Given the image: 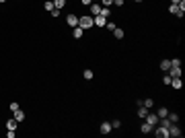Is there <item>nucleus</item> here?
I'll list each match as a JSON object with an SVG mask.
<instances>
[{"label": "nucleus", "instance_id": "f257e3e1", "mask_svg": "<svg viewBox=\"0 0 185 138\" xmlns=\"http://www.w3.org/2000/svg\"><path fill=\"white\" fill-rule=\"evenodd\" d=\"M78 25H80L82 29H92V27H95L91 14H82V17H78Z\"/></svg>", "mask_w": 185, "mask_h": 138}, {"label": "nucleus", "instance_id": "f03ea898", "mask_svg": "<svg viewBox=\"0 0 185 138\" xmlns=\"http://www.w3.org/2000/svg\"><path fill=\"white\" fill-rule=\"evenodd\" d=\"M152 132H154V136H158V138H169V130L162 126H154Z\"/></svg>", "mask_w": 185, "mask_h": 138}, {"label": "nucleus", "instance_id": "7ed1b4c3", "mask_svg": "<svg viewBox=\"0 0 185 138\" xmlns=\"http://www.w3.org/2000/svg\"><path fill=\"white\" fill-rule=\"evenodd\" d=\"M101 8H103V6H101V2H92L91 6H89V11H91V17H97V14L101 12Z\"/></svg>", "mask_w": 185, "mask_h": 138}, {"label": "nucleus", "instance_id": "20e7f679", "mask_svg": "<svg viewBox=\"0 0 185 138\" xmlns=\"http://www.w3.org/2000/svg\"><path fill=\"white\" fill-rule=\"evenodd\" d=\"M92 23H95V27H105L107 19H105V17H101V14H97V17H92Z\"/></svg>", "mask_w": 185, "mask_h": 138}, {"label": "nucleus", "instance_id": "39448f33", "mask_svg": "<svg viewBox=\"0 0 185 138\" xmlns=\"http://www.w3.org/2000/svg\"><path fill=\"white\" fill-rule=\"evenodd\" d=\"M169 136H181V128L177 124H171L169 126Z\"/></svg>", "mask_w": 185, "mask_h": 138}, {"label": "nucleus", "instance_id": "423d86ee", "mask_svg": "<svg viewBox=\"0 0 185 138\" xmlns=\"http://www.w3.org/2000/svg\"><path fill=\"white\" fill-rule=\"evenodd\" d=\"M144 120H146L148 124H152V126H156V124H158V115H156V114H146Z\"/></svg>", "mask_w": 185, "mask_h": 138}, {"label": "nucleus", "instance_id": "0eeeda50", "mask_svg": "<svg viewBox=\"0 0 185 138\" xmlns=\"http://www.w3.org/2000/svg\"><path fill=\"white\" fill-rule=\"evenodd\" d=\"M99 130H101V134H109V132L113 130V126H111V122H103Z\"/></svg>", "mask_w": 185, "mask_h": 138}, {"label": "nucleus", "instance_id": "6e6552de", "mask_svg": "<svg viewBox=\"0 0 185 138\" xmlns=\"http://www.w3.org/2000/svg\"><path fill=\"white\" fill-rule=\"evenodd\" d=\"M66 23H68L70 27H76V25H78V17H76V14H68V17H66Z\"/></svg>", "mask_w": 185, "mask_h": 138}, {"label": "nucleus", "instance_id": "1a4fd4ad", "mask_svg": "<svg viewBox=\"0 0 185 138\" xmlns=\"http://www.w3.org/2000/svg\"><path fill=\"white\" fill-rule=\"evenodd\" d=\"M169 12H171V14H177V17H183V11H179L177 4H169Z\"/></svg>", "mask_w": 185, "mask_h": 138}, {"label": "nucleus", "instance_id": "9d476101", "mask_svg": "<svg viewBox=\"0 0 185 138\" xmlns=\"http://www.w3.org/2000/svg\"><path fill=\"white\" fill-rule=\"evenodd\" d=\"M82 31H84V29H82L80 25H76V27H74V29H72V35H74V37H76V39H80V37H82Z\"/></svg>", "mask_w": 185, "mask_h": 138}, {"label": "nucleus", "instance_id": "9b49d317", "mask_svg": "<svg viewBox=\"0 0 185 138\" xmlns=\"http://www.w3.org/2000/svg\"><path fill=\"white\" fill-rule=\"evenodd\" d=\"M171 87H173V89H181V87H183V82H181V76H177V79H171Z\"/></svg>", "mask_w": 185, "mask_h": 138}, {"label": "nucleus", "instance_id": "f8f14e48", "mask_svg": "<svg viewBox=\"0 0 185 138\" xmlns=\"http://www.w3.org/2000/svg\"><path fill=\"white\" fill-rule=\"evenodd\" d=\"M140 130H142L144 134H150L152 130H154V126H152V124H148V122H144V124H142V128H140Z\"/></svg>", "mask_w": 185, "mask_h": 138}, {"label": "nucleus", "instance_id": "ddd939ff", "mask_svg": "<svg viewBox=\"0 0 185 138\" xmlns=\"http://www.w3.org/2000/svg\"><path fill=\"white\" fill-rule=\"evenodd\" d=\"M17 124H19V122H17L14 117H11V120L6 122V130H17Z\"/></svg>", "mask_w": 185, "mask_h": 138}, {"label": "nucleus", "instance_id": "4468645a", "mask_svg": "<svg viewBox=\"0 0 185 138\" xmlns=\"http://www.w3.org/2000/svg\"><path fill=\"white\" fill-rule=\"evenodd\" d=\"M43 8H45L47 12H52L56 8V6H54V0H45V2H43Z\"/></svg>", "mask_w": 185, "mask_h": 138}, {"label": "nucleus", "instance_id": "2eb2a0df", "mask_svg": "<svg viewBox=\"0 0 185 138\" xmlns=\"http://www.w3.org/2000/svg\"><path fill=\"white\" fill-rule=\"evenodd\" d=\"M12 117H14L17 122H23V120H25V111H21V109H17V111H14V115H12Z\"/></svg>", "mask_w": 185, "mask_h": 138}, {"label": "nucleus", "instance_id": "dca6fc26", "mask_svg": "<svg viewBox=\"0 0 185 138\" xmlns=\"http://www.w3.org/2000/svg\"><path fill=\"white\" fill-rule=\"evenodd\" d=\"M113 37H115V39H121V37H124V29H121V27H115V29H113Z\"/></svg>", "mask_w": 185, "mask_h": 138}, {"label": "nucleus", "instance_id": "f3484780", "mask_svg": "<svg viewBox=\"0 0 185 138\" xmlns=\"http://www.w3.org/2000/svg\"><path fill=\"white\" fill-rule=\"evenodd\" d=\"M156 115H158V120H161V117H167V115H169V109H167V107H158Z\"/></svg>", "mask_w": 185, "mask_h": 138}, {"label": "nucleus", "instance_id": "a211bd4d", "mask_svg": "<svg viewBox=\"0 0 185 138\" xmlns=\"http://www.w3.org/2000/svg\"><path fill=\"white\" fill-rule=\"evenodd\" d=\"M169 68H171V60H162V62H161V70H162V72H167Z\"/></svg>", "mask_w": 185, "mask_h": 138}, {"label": "nucleus", "instance_id": "6ab92c4d", "mask_svg": "<svg viewBox=\"0 0 185 138\" xmlns=\"http://www.w3.org/2000/svg\"><path fill=\"white\" fill-rule=\"evenodd\" d=\"M54 6H56L58 11H62V8L66 6V0H54Z\"/></svg>", "mask_w": 185, "mask_h": 138}, {"label": "nucleus", "instance_id": "aec40b11", "mask_svg": "<svg viewBox=\"0 0 185 138\" xmlns=\"http://www.w3.org/2000/svg\"><path fill=\"white\" fill-rule=\"evenodd\" d=\"M99 14H101V17H105V19H107V17H111V8H107V6H103V8H101V12H99Z\"/></svg>", "mask_w": 185, "mask_h": 138}, {"label": "nucleus", "instance_id": "412c9836", "mask_svg": "<svg viewBox=\"0 0 185 138\" xmlns=\"http://www.w3.org/2000/svg\"><path fill=\"white\" fill-rule=\"evenodd\" d=\"M140 105H142V107H146V109H150L152 105H154V101H152V99H144V101H142Z\"/></svg>", "mask_w": 185, "mask_h": 138}, {"label": "nucleus", "instance_id": "4be33fe9", "mask_svg": "<svg viewBox=\"0 0 185 138\" xmlns=\"http://www.w3.org/2000/svg\"><path fill=\"white\" fill-rule=\"evenodd\" d=\"M167 117H169L173 124H177V122H179V114H171V111H169V115H167Z\"/></svg>", "mask_w": 185, "mask_h": 138}, {"label": "nucleus", "instance_id": "5701e85b", "mask_svg": "<svg viewBox=\"0 0 185 138\" xmlns=\"http://www.w3.org/2000/svg\"><path fill=\"white\" fill-rule=\"evenodd\" d=\"M82 76H84L86 81H91V79H92V76H95V74H92V70H89V68H86V70H84V72H82Z\"/></svg>", "mask_w": 185, "mask_h": 138}, {"label": "nucleus", "instance_id": "b1692460", "mask_svg": "<svg viewBox=\"0 0 185 138\" xmlns=\"http://www.w3.org/2000/svg\"><path fill=\"white\" fill-rule=\"evenodd\" d=\"M146 114H148V109L140 105V109H138V117H146Z\"/></svg>", "mask_w": 185, "mask_h": 138}, {"label": "nucleus", "instance_id": "393cba45", "mask_svg": "<svg viewBox=\"0 0 185 138\" xmlns=\"http://www.w3.org/2000/svg\"><path fill=\"white\" fill-rule=\"evenodd\" d=\"M101 6H107V8H111V6H113V0H101Z\"/></svg>", "mask_w": 185, "mask_h": 138}, {"label": "nucleus", "instance_id": "a878e982", "mask_svg": "<svg viewBox=\"0 0 185 138\" xmlns=\"http://www.w3.org/2000/svg\"><path fill=\"white\" fill-rule=\"evenodd\" d=\"M17 109H21V107H19V103H17V101H12V103H11V111H12V114H14Z\"/></svg>", "mask_w": 185, "mask_h": 138}, {"label": "nucleus", "instance_id": "bb28decb", "mask_svg": "<svg viewBox=\"0 0 185 138\" xmlns=\"http://www.w3.org/2000/svg\"><path fill=\"white\" fill-rule=\"evenodd\" d=\"M162 82H165V85H171V76H169L167 72H165V76H162Z\"/></svg>", "mask_w": 185, "mask_h": 138}, {"label": "nucleus", "instance_id": "cd10ccee", "mask_svg": "<svg viewBox=\"0 0 185 138\" xmlns=\"http://www.w3.org/2000/svg\"><path fill=\"white\" fill-rule=\"evenodd\" d=\"M105 27H107L109 31H113V29H115V23H111V21H107V23H105Z\"/></svg>", "mask_w": 185, "mask_h": 138}, {"label": "nucleus", "instance_id": "c85d7f7f", "mask_svg": "<svg viewBox=\"0 0 185 138\" xmlns=\"http://www.w3.org/2000/svg\"><path fill=\"white\" fill-rule=\"evenodd\" d=\"M111 126L117 130V128H121V122H119V120H113V122H111Z\"/></svg>", "mask_w": 185, "mask_h": 138}, {"label": "nucleus", "instance_id": "c756f323", "mask_svg": "<svg viewBox=\"0 0 185 138\" xmlns=\"http://www.w3.org/2000/svg\"><path fill=\"white\" fill-rule=\"evenodd\" d=\"M171 66H181V60H177V58L171 60Z\"/></svg>", "mask_w": 185, "mask_h": 138}, {"label": "nucleus", "instance_id": "7c9ffc66", "mask_svg": "<svg viewBox=\"0 0 185 138\" xmlns=\"http://www.w3.org/2000/svg\"><path fill=\"white\" fill-rule=\"evenodd\" d=\"M113 4L115 6H124V0H113Z\"/></svg>", "mask_w": 185, "mask_h": 138}, {"label": "nucleus", "instance_id": "2f4dec72", "mask_svg": "<svg viewBox=\"0 0 185 138\" xmlns=\"http://www.w3.org/2000/svg\"><path fill=\"white\" fill-rule=\"evenodd\" d=\"M80 2L84 4V6H91V4H92V0H80Z\"/></svg>", "mask_w": 185, "mask_h": 138}, {"label": "nucleus", "instance_id": "473e14b6", "mask_svg": "<svg viewBox=\"0 0 185 138\" xmlns=\"http://www.w3.org/2000/svg\"><path fill=\"white\" fill-rule=\"evenodd\" d=\"M179 2H181V0H171V4H179Z\"/></svg>", "mask_w": 185, "mask_h": 138}, {"label": "nucleus", "instance_id": "72a5a7b5", "mask_svg": "<svg viewBox=\"0 0 185 138\" xmlns=\"http://www.w3.org/2000/svg\"><path fill=\"white\" fill-rule=\"evenodd\" d=\"M2 2H6V0H0V4H2Z\"/></svg>", "mask_w": 185, "mask_h": 138}, {"label": "nucleus", "instance_id": "f704fd0d", "mask_svg": "<svg viewBox=\"0 0 185 138\" xmlns=\"http://www.w3.org/2000/svg\"><path fill=\"white\" fill-rule=\"evenodd\" d=\"M92 2H101V0H92Z\"/></svg>", "mask_w": 185, "mask_h": 138}, {"label": "nucleus", "instance_id": "c9c22d12", "mask_svg": "<svg viewBox=\"0 0 185 138\" xmlns=\"http://www.w3.org/2000/svg\"><path fill=\"white\" fill-rule=\"evenodd\" d=\"M134 2H142V0H134Z\"/></svg>", "mask_w": 185, "mask_h": 138}]
</instances>
